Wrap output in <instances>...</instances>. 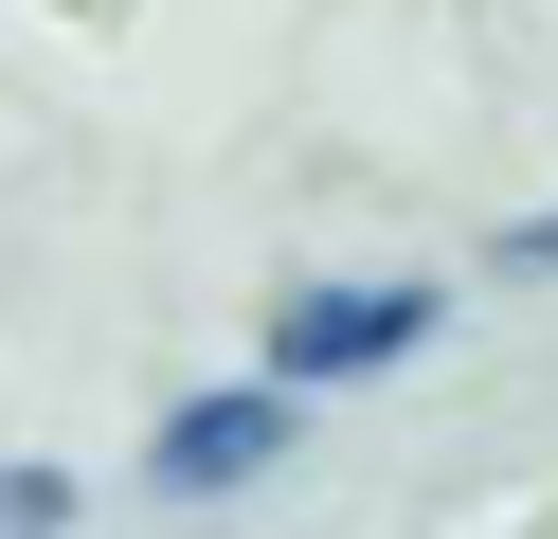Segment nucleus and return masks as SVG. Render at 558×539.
<instances>
[{
    "label": "nucleus",
    "mask_w": 558,
    "mask_h": 539,
    "mask_svg": "<svg viewBox=\"0 0 558 539\" xmlns=\"http://www.w3.org/2000/svg\"><path fill=\"white\" fill-rule=\"evenodd\" d=\"M0 522H73V486L54 467H0Z\"/></svg>",
    "instance_id": "3"
},
{
    "label": "nucleus",
    "mask_w": 558,
    "mask_h": 539,
    "mask_svg": "<svg viewBox=\"0 0 558 539\" xmlns=\"http://www.w3.org/2000/svg\"><path fill=\"white\" fill-rule=\"evenodd\" d=\"M433 287H289V306H270V378L289 395H342V378H397L414 342H433Z\"/></svg>",
    "instance_id": "1"
},
{
    "label": "nucleus",
    "mask_w": 558,
    "mask_h": 539,
    "mask_svg": "<svg viewBox=\"0 0 558 539\" xmlns=\"http://www.w3.org/2000/svg\"><path fill=\"white\" fill-rule=\"evenodd\" d=\"M145 467H162V503H234L253 467H289V378H253V395H181Z\"/></svg>",
    "instance_id": "2"
}]
</instances>
